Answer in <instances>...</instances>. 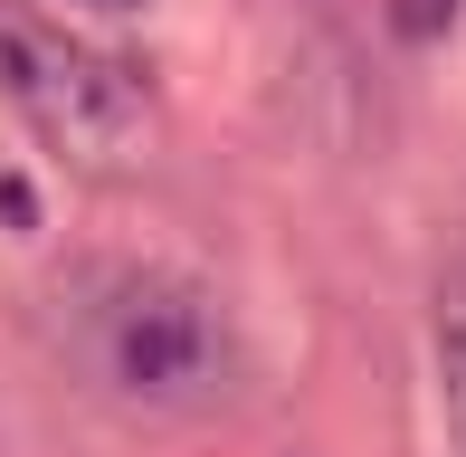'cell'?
<instances>
[{"label": "cell", "instance_id": "obj_1", "mask_svg": "<svg viewBox=\"0 0 466 457\" xmlns=\"http://www.w3.org/2000/svg\"><path fill=\"white\" fill-rule=\"evenodd\" d=\"M38 334L76 391H96L143 429H200L248 391V343L228 296L172 258H134V248L67 258L38 296Z\"/></svg>", "mask_w": 466, "mask_h": 457}, {"label": "cell", "instance_id": "obj_2", "mask_svg": "<svg viewBox=\"0 0 466 457\" xmlns=\"http://www.w3.org/2000/svg\"><path fill=\"white\" fill-rule=\"evenodd\" d=\"M0 106L86 181H134L162 143L153 86L29 0H0Z\"/></svg>", "mask_w": 466, "mask_h": 457}, {"label": "cell", "instance_id": "obj_3", "mask_svg": "<svg viewBox=\"0 0 466 457\" xmlns=\"http://www.w3.org/2000/svg\"><path fill=\"white\" fill-rule=\"evenodd\" d=\"M429 343H438V401H448V439L466 457V239L438 267V305H429Z\"/></svg>", "mask_w": 466, "mask_h": 457}, {"label": "cell", "instance_id": "obj_4", "mask_svg": "<svg viewBox=\"0 0 466 457\" xmlns=\"http://www.w3.org/2000/svg\"><path fill=\"white\" fill-rule=\"evenodd\" d=\"M86 10H143V0H86Z\"/></svg>", "mask_w": 466, "mask_h": 457}]
</instances>
